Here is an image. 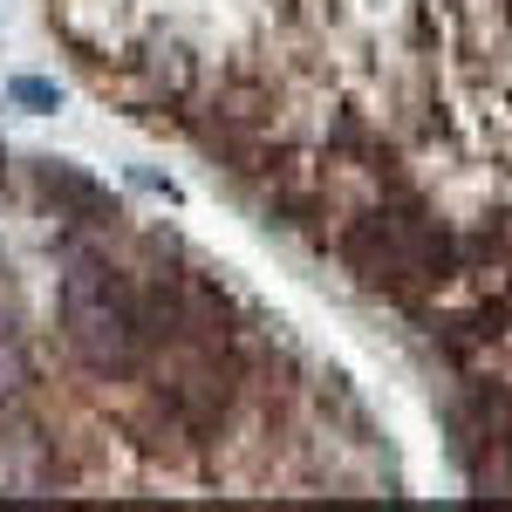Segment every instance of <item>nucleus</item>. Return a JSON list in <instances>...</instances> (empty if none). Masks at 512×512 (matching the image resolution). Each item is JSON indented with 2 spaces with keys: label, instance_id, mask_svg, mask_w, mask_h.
I'll return each instance as SVG.
<instances>
[{
  "label": "nucleus",
  "instance_id": "nucleus-1",
  "mask_svg": "<svg viewBox=\"0 0 512 512\" xmlns=\"http://www.w3.org/2000/svg\"><path fill=\"white\" fill-rule=\"evenodd\" d=\"M48 28L437 362L512 315V0H48Z\"/></svg>",
  "mask_w": 512,
  "mask_h": 512
},
{
  "label": "nucleus",
  "instance_id": "nucleus-2",
  "mask_svg": "<svg viewBox=\"0 0 512 512\" xmlns=\"http://www.w3.org/2000/svg\"><path fill=\"white\" fill-rule=\"evenodd\" d=\"M342 376L117 198L0 226V485H376Z\"/></svg>",
  "mask_w": 512,
  "mask_h": 512
}]
</instances>
